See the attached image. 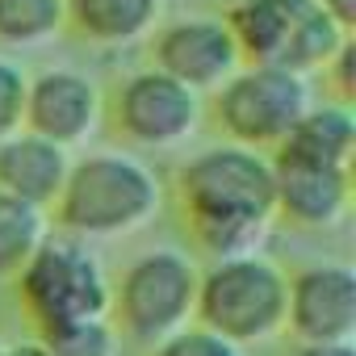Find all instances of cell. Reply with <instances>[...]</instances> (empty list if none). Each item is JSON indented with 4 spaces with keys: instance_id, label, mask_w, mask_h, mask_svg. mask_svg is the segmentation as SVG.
<instances>
[{
    "instance_id": "1",
    "label": "cell",
    "mask_w": 356,
    "mask_h": 356,
    "mask_svg": "<svg viewBox=\"0 0 356 356\" xmlns=\"http://www.w3.org/2000/svg\"><path fill=\"white\" fill-rule=\"evenodd\" d=\"M176 202L193 243L210 260L260 252L277 218V176L264 151L214 143L176 168Z\"/></svg>"
},
{
    "instance_id": "2",
    "label": "cell",
    "mask_w": 356,
    "mask_h": 356,
    "mask_svg": "<svg viewBox=\"0 0 356 356\" xmlns=\"http://www.w3.org/2000/svg\"><path fill=\"white\" fill-rule=\"evenodd\" d=\"M159 206H163V189L134 151L97 147L67 163L63 189L51 210L63 235L122 239L155 222Z\"/></svg>"
},
{
    "instance_id": "3",
    "label": "cell",
    "mask_w": 356,
    "mask_h": 356,
    "mask_svg": "<svg viewBox=\"0 0 356 356\" xmlns=\"http://www.w3.org/2000/svg\"><path fill=\"white\" fill-rule=\"evenodd\" d=\"M222 22L243 63L285 67L298 76L323 72L348 38L318 0H235Z\"/></svg>"
},
{
    "instance_id": "4",
    "label": "cell",
    "mask_w": 356,
    "mask_h": 356,
    "mask_svg": "<svg viewBox=\"0 0 356 356\" xmlns=\"http://www.w3.org/2000/svg\"><path fill=\"white\" fill-rule=\"evenodd\" d=\"M285 268L264 252L210 260L197 273V306L193 323L214 335L248 348L285 331Z\"/></svg>"
},
{
    "instance_id": "5",
    "label": "cell",
    "mask_w": 356,
    "mask_h": 356,
    "mask_svg": "<svg viewBox=\"0 0 356 356\" xmlns=\"http://www.w3.org/2000/svg\"><path fill=\"white\" fill-rule=\"evenodd\" d=\"M13 281L38 331L59 323H80V318H109L113 281L101 256L88 248V239L47 235Z\"/></svg>"
},
{
    "instance_id": "6",
    "label": "cell",
    "mask_w": 356,
    "mask_h": 356,
    "mask_svg": "<svg viewBox=\"0 0 356 356\" xmlns=\"http://www.w3.org/2000/svg\"><path fill=\"white\" fill-rule=\"evenodd\" d=\"M197 273H202V264L181 248H147V252H138L122 268V277L113 285L109 314H113L118 335L151 348L163 335L193 323Z\"/></svg>"
},
{
    "instance_id": "7",
    "label": "cell",
    "mask_w": 356,
    "mask_h": 356,
    "mask_svg": "<svg viewBox=\"0 0 356 356\" xmlns=\"http://www.w3.org/2000/svg\"><path fill=\"white\" fill-rule=\"evenodd\" d=\"M310 101H314L310 76L260 63H239L210 92V109L222 138L264 155L277 151V143L293 130V122L310 109Z\"/></svg>"
},
{
    "instance_id": "8",
    "label": "cell",
    "mask_w": 356,
    "mask_h": 356,
    "mask_svg": "<svg viewBox=\"0 0 356 356\" xmlns=\"http://www.w3.org/2000/svg\"><path fill=\"white\" fill-rule=\"evenodd\" d=\"M109 113H113L118 134L130 147L172 151L197 134L206 101H202V92L185 88L181 80L163 76L159 67H143V72H130L126 80H118V88L109 97Z\"/></svg>"
},
{
    "instance_id": "9",
    "label": "cell",
    "mask_w": 356,
    "mask_h": 356,
    "mask_svg": "<svg viewBox=\"0 0 356 356\" xmlns=\"http://www.w3.org/2000/svg\"><path fill=\"white\" fill-rule=\"evenodd\" d=\"M239 47L227 30L222 17H176L159 22L151 34V67L163 76L181 80L193 92H214L235 67H239Z\"/></svg>"
},
{
    "instance_id": "10",
    "label": "cell",
    "mask_w": 356,
    "mask_h": 356,
    "mask_svg": "<svg viewBox=\"0 0 356 356\" xmlns=\"http://www.w3.org/2000/svg\"><path fill=\"white\" fill-rule=\"evenodd\" d=\"M285 327L298 343H343L356 335V273L339 260L306 264L285 285Z\"/></svg>"
},
{
    "instance_id": "11",
    "label": "cell",
    "mask_w": 356,
    "mask_h": 356,
    "mask_svg": "<svg viewBox=\"0 0 356 356\" xmlns=\"http://www.w3.org/2000/svg\"><path fill=\"white\" fill-rule=\"evenodd\" d=\"M101 113H105V97H101L97 80H88L76 67H47V72L30 76L22 130L72 151L97 134Z\"/></svg>"
},
{
    "instance_id": "12",
    "label": "cell",
    "mask_w": 356,
    "mask_h": 356,
    "mask_svg": "<svg viewBox=\"0 0 356 356\" xmlns=\"http://www.w3.org/2000/svg\"><path fill=\"white\" fill-rule=\"evenodd\" d=\"M277 176V218L302 231H331L352 210V172L348 168H302L273 163Z\"/></svg>"
},
{
    "instance_id": "13",
    "label": "cell",
    "mask_w": 356,
    "mask_h": 356,
    "mask_svg": "<svg viewBox=\"0 0 356 356\" xmlns=\"http://www.w3.org/2000/svg\"><path fill=\"white\" fill-rule=\"evenodd\" d=\"M273 163H302V168H348L356 159V113L339 101H310V109L293 122V130L268 155Z\"/></svg>"
},
{
    "instance_id": "14",
    "label": "cell",
    "mask_w": 356,
    "mask_h": 356,
    "mask_svg": "<svg viewBox=\"0 0 356 356\" xmlns=\"http://www.w3.org/2000/svg\"><path fill=\"white\" fill-rule=\"evenodd\" d=\"M67 163H72V151L30 130H13L0 138V189L38 210H51L63 189Z\"/></svg>"
},
{
    "instance_id": "15",
    "label": "cell",
    "mask_w": 356,
    "mask_h": 356,
    "mask_svg": "<svg viewBox=\"0 0 356 356\" xmlns=\"http://www.w3.org/2000/svg\"><path fill=\"white\" fill-rule=\"evenodd\" d=\"M67 30L92 47H134L163 22V0H63Z\"/></svg>"
},
{
    "instance_id": "16",
    "label": "cell",
    "mask_w": 356,
    "mask_h": 356,
    "mask_svg": "<svg viewBox=\"0 0 356 356\" xmlns=\"http://www.w3.org/2000/svg\"><path fill=\"white\" fill-rule=\"evenodd\" d=\"M47 235V210L0 189V281H13Z\"/></svg>"
},
{
    "instance_id": "17",
    "label": "cell",
    "mask_w": 356,
    "mask_h": 356,
    "mask_svg": "<svg viewBox=\"0 0 356 356\" xmlns=\"http://www.w3.org/2000/svg\"><path fill=\"white\" fill-rule=\"evenodd\" d=\"M67 30L63 0H0V47L30 51Z\"/></svg>"
},
{
    "instance_id": "18",
    "label": "cell",
    "mask_w": 356,
    "mask_h": 356,
    "mask_svg": "<svg viewBox=\"0 0 356 356\" xmlns=\"http://www.w3.org/2000/svg\"><path fill=\"white\" fill-rule=\"evenodd\" d=\"M47 356H118L122 335L109 318H80V323H59L38 331Z\"/></svg>"
},
{
    "instance_id": "19",
    "label": "cell",
    "mask_w": 356,
    "mask_h": 356,
    "mask_svg": "<svg viewBox=\"0 0 356 356\" xmlns=\"http://www.w3.org/2000/svg\"><path fill=\"white\" fill-rule=\"evenodd\" d=\"M151 356H243V348L214 335L202 323H185L181 331H172L159 343H151Z\"/></svg>"
},
{
    "instance_id": "20",
    "label": "cell",
    "mask_w": 356,
    "mask_h": 356,
    "mask_svg": "<svg viewBox=\"0 0 356 356\" xmlns=\"http://www.w3.org/2000/svg\"><path fill=\"white\" fill-rule=\"evenodd\" d=\"M26 92H30V76L22 63H13L9 55H0V138L22 130L26 118Z\"/></svg>"
},
{
    "instance_id": "21",
    "label": "cell",
    "mask_w": 356,
    "mask_h": 356,
    "mask_svg": "<svg viewBox=\"0 0 356 356\" xmlns=\"http://www.w3.org/2000/svg\"><path fill=\"white\" fill-rule=\"evenodd\" d=\"M327 80H331V101H339V105H352L356 101V38L348 34L343 42H339V51L327 59Z\"/></svg>"
},
{
    "instance_id": "22",
    "label": "cell",
    "mask_w": 356,
    "mask_h": 356,
    "mask_svg": "<svg viewBox=\"0 0 356 356\" xmlns=\"http://www.w3.org/2000/svg\"><path fill=\"white\" fill-rule=\"evenodd\" d=\"M289 356H356V348H352V339H343V343H298Z\"/></svg>"
},
{
    "instance_id": "23",
    "label": "cell",
    "mask_w": 356,
    "mask_h": 356,
    "mask_svg": "<svg viewBox=\"0 0 356 356\" xmlns=\"http://www.w3.org/2000/svg\"><path fill=\"white\" fill-rule=\"evenodd\" d=\"M318 5H323V9H327L343 30H348V34L356 30V0H318Z\"/></svg>"
},
{
    "instance_id": "24",
    "label": "cell",
    "mask_w": 356,
    "mask_h": 356,
    "mask_svg": "<svg viewBox=\"0 0 356 356\" xmlns=\"http://www.w3.org/2000/svg\"><path fill=\"white\" fill-rule=\"evenodd\" d=\"M0 356H47V352H42V343L34 339V343H13V348H0Z\"/></svg>"
}]
</instances>
